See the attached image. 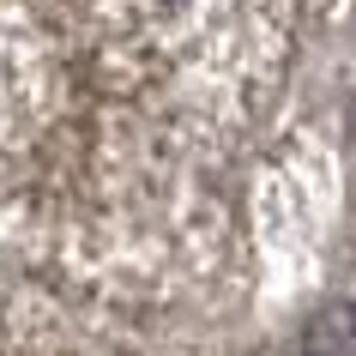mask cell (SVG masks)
Wrapping results in <instances>:
<instances>
[{"label":"cell","instance_id":"1","mask_svg":"<svg viewBox=\"0 0 356 356\" xmlns=\"http://www.w3.org/2000/svg\"><path fill=\"white\" fill-rule=\"evenodd\" d=\"M302 344H308V356H356V302L320 308V314L308 320Z\"/></svg>","mask_w":356,"mask_h":356}]
</instances>
